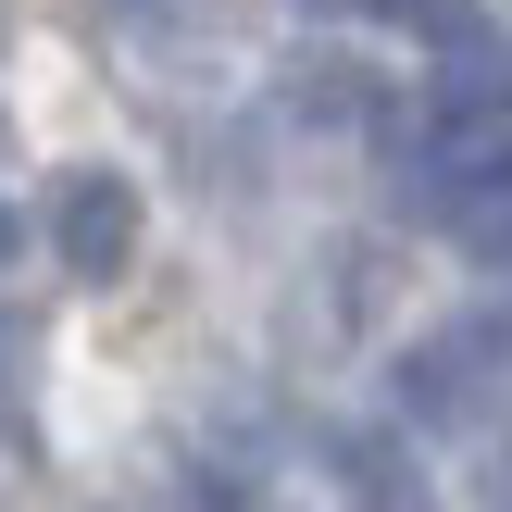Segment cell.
I'll return each instance as SVG.
<instances>
[{"label":"cell","mask_w":512,"mask_h":512,"mask_svg":"<svg viewBox=\"0 0 512 512\" xmlns=\"http://www.w3.org/2000/svg\"><path fill=\"white\" fill-rule=\"evenodd\" d=\"M13 238H25V225H13V213H0V263H13Z\"/></svg>","instance_id":"cell-5"},{"label":"cell","mask_w":512,"mask_h":512,"mask_svg":"<svg viewBox=\"0 0 512 512\" xmlns=\"http://www.w3.org/2000/svg\"><path fill=\"white\" fill-rule=\"evenodd\" d=\"M512 375V313H475V325H438V338L400 350V413L413 425H475Z\"/></svg>","instance_id":"cell-1"},{"label":"cell","mask_w":512,"mask_h":512,"mask_svg":"<svg viewBox=\"0 0 512 512\" xmlns=\"http://www.w3.org/2000/svg\"><path fill=\"white\" fill-rule=\"evenodd\" d=\"M300 113H375V88L350 63H300Z\"/></svg>","instance_id":"cell-3"},{"label":"cell","mask_w":512,"mask_h":512,"mask_svg":"<svg viewBox=\"0 0 512 512\" xmlns=\"http://www.w3.org/2000/svg\"><path fill=\"white\" fill-rule=\"evenodd\" d=\"M375 13H400V25H425V38H450V25H463V0H375Z\"/></svg>","instance_id":"cell-4"},{"label":"cell","mask_w":512,"mask_h":512,"mask_svg":"<svg viewBox=\"0 0 512 512\" xmlns=\"http://www.w3.org/2000/svg\"><path fill=\"white\" fill-rule=\"evenodd\" d=\"M50 250H63V275L113 288V275L138 263V188H125L113 163H75L63 188H50Z\"/></svg>","instance_id":"cell-2"}]
</instances>
